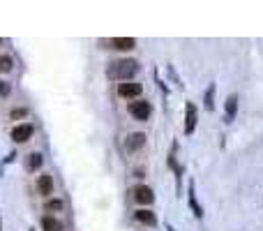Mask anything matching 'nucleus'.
Wrapping results in <instances>:
<instances>
[{
    "label": "nucleus",
    "instance_id": "1",
    "mask_svg": "<svg viewBox=\"0 0 263 231\" xmlns=\"http://www.w3.org/2000/svg\"><path fill=\"white\" fill-rule=\"evenodd\" d=\"M138 72V62L132 60V58H125V60H114L108 62L106 67V76L111 81H132Z\"/></svg>",
    "mask_w": 263,
    "mask_h": 231
},
{
    "label": "nucleus",
    "instance_id": "2",
    "mask_svg": "<svg viewBox=\"0 0 263 231\" xmlns=\"http://www.w3.org/2000/svg\"><path fill=\"white\" fill-rule=\"evenodd\" d=\"M127 114L134 120H148L150 116H152V104L146 102V100H134V102L127 104Z\"/></svg>",
    "mask_w": 263,
    "mask_h": 231
},
{
    "label": "nucleus",
    "instance_id": "3",
    "mask_svg": "<svg viewBox=\"0 0 263 231\" xmlns=\"http://www.w3.org/2000/svg\"><path fill=\"white\" fill-rule=\"evenodd\" d=\"M104 46L106 49H118V51H130L136 46V40L134 37H111V40H104Z\"/></svg>",
    "mask_w": 263,
    "mask_h": 231
},
{
    "label": "nucleus",
    "instance_id": "4",
    "mask_svg": "<svg viewBox=\"0 0 263 231\" xmlns=\"http://www.w3.org/2000/svg\"><path fill=\"white\" fill-rule=\"evenodd\" d=\"M141 92H144V86L134 84V81H127V84L118 86V95H120V98H125V100H138Z\"/></svg>",
    "mask_w": 263,
    "mask_h": 231
},
{
    "label": "nucleus",
    "instance_id": "5",
    "mask_svg": "<svg viewBox=\"0 0 263 231\" xmlns=\"http://www.w3.org/2000/svg\"><path fill=\"white\" fill-rule=\"evenodd\" d=\"M134 201L141 204V206H150V204L155 201L152 188H148V185H136V188H134Z\"/></svg>",
    "mask_w": 263,
    "mask_h": 231
},
{
    "label": "nucleus",
    "instance_id": "6",
    "mask_svg": "<svg viewBox=\"0 0 263 231\" xmlns=\"http://www.w3.org/2000/svg\"><path fill=\"white\" fill-rule=\"evenodd\" d=\"M196 120H198L196 106H194V102H187L185 104V134L187 136L194 134V130H196Z\"/></svg>",
    "mask_w": 263,
    "mask_h": 231
},
{
    "label": "nucleus",
    "instance_id": "7",
    "mask_svg": "<svg viewBox=\"0 0 263 231\" xmlns=\"http://www.w3.org/2000/svg\"><path fill=\"white\" fill-rule=\"evenodd\" d=\"M146 139H148V136H146L144 132H132L130 136L125 139V148H127V152H138L141 148L146 146Z\"/></svg>",
    "mask_w": 263,
    "mask_h": 231
},
{
    "label": "nucleus",
    "instance_id": "8",
    "mask_svg": "<svg viewBox=\"0 0 263 231\" xmlns=\"http://www.w3.org/2000/svg\"><path fill=\"white\" fill-rule=\"evenodd\" d=\"M32 132H35V128H32L30 122H21V125H16V128L12 130V139L16 141V144H24V141H28L30 136H32Z\"/></svg>",
    "mask_w": 263,
    "mask_h": 231
},
{
    "label": "nucleus",
    "instance_id": "9",
    "mask_svg": "<svg viewBox=\"0 0 263 231\" xmlns=\"http://www.w3.org/2000/svg\"><path fill=\"white\" fill-rule=\"evenodd\" d=\"M134 220H136L138 224H146V226H157V215L148 208H138L136 213H134Z\"/></svg>",
    "mask_w": 263,
    "mask_h": 231
},
{
    "label": "nucleus",
    "instance_id": "10",
    "mask_svg": "<svg viewBox=\"0 0 263 231\" xmlns=\"http://www.w3.org/2000/svg\"><path fill=\"white\" fill-rule=\"evenodd\" d=\"M224 122H231L236 120V114H238V95H228L226 104H224Z\"/></svg>",
    "mask_w": 263,
    "mask_h": 231
},
{
    "label": "nucleus",
    "instance_id": "11",
    "mask_svg": "<svg viewBox=\"0 0 263 231\" xmlns=\"http://www.w3.org/2000/svg\"><path fill=\"white\" fill-rule=\"evenodd\" d=\"M37 192L44 196H48L54 192V178L48 176V174H42V176H37Z\"/></svg>",
    "mask_w": 263,
    "mask_h": 231
},
{
    "label": "nucleus",
    "instance_id": "12",
    "mask_svg": "<svg viewBox=\"0 0 263 231\" xmlns=\"http://www.w3.org/2000/svg\"><path fill=\"white\" fill-rule=\"evenodd\" d=\"M42 229L44 231H65V226H62V222H60L58 218H54V215H44Z\"/></svg>",
    "mask_w": 263,
    "mask_h": 231
},
{
    "label": "nucleus",
    "instance_id": "13",
    "mask_svg": "<svg viewBox=\"0 0 263 231\" xmlns=\"http://www.w3.org/2000/svg\"><path fill=\"white\" fill-rule=\"evenodd\" d=\"M44 164V155L42 152H30L28 160H26V169L28 171H40Z\"/></svg>",
    "mask_w": 263,
    "mask_h": 231
},
{
    "label": "nucleus",
    "instance_id": "14",
    "mask_svg": "<svg viewBox=\"0 0 263 231\" xmlns=\"http://www.w3.org/2000/svg\"><path fill=\"white\" fill-rule=\"evenodd\" d=\"M190 208L194 210L196 218H204V208H201V204L196 201V185H194V182H190Z\"/></svg>",
    "mask_w": 263,
    "mask_h": 231
},
{
    "label": "nucleus",
    "instance_id": "15",
    "mask_svg": "<svg viewBox=\"0 0 263 231\" xmlns=\"http://www.w3.org/2000/svg\"><path fill=\"white\" fill-rule=\"evenodd\" d=\"M215 92H217V86L210 84L208 88H206V95H204V106L206 111H212L215 109Z\"/></svg>",
    "mask_w": 263,
    "mask_h": 231
},
{
    "label": "nucleus",
    "instance_id": "16",
    "mask_svg": "<svg viewBox=\"0 0 263 231\" xmlns=\"http://www.w3.org/2000/svg\"><path fill=\"white\" fill-rule=\"evenodd\" d=\"M65 210V201L62 199H48L46 201V213H60Z\"/></svg>",
    "mask_w": 263,
    "mask_h": 231
},
{
    "label": "nucleus",
    "instance_id": "17",
    "mask_svg": "<svg viewBox=\"0 0 263 231\" xmlns=\"http://www.w3.org/2000/svg\"><path fill=\"white\" fill-rule=\"evenodd\" d=\"M12 67H14V60H12V56H0V74H7V72H12Z\"/></svg>",
    "mask_w": 263,
    "mask_h": 231
},
{
    "label": "nucleus",
    "instance_id": "18",
    "mask_svg": "<svg viewBox=\"0 0 263 231\" xmlns=\"http://www.w3.org/2000/svg\"><path fill=\"white\" fill-rule=\"evenodd\" d=\"M28 109H12L10 111V120H18V118H26Z\"/></svg>",
    "mask_w": 263,
    "mask_h": 231
},
{
    "label": "nucleus",
    "instance_id": "19",
    "mask_svg": "<svg viewBox=\"0 0 263 231\" xmlns=\"http://www.w3.org/2000/svg\"><path fill=\"white\" fill-rule=\"evenodd\" d=\"M12 95V86L7 81H0V98H10Z\"/></svg>",
    "mask_w": 263,
    "mask_h": 231
},
{
    "label": "nucleus",
    "instance_id": "20",
    "mask_svg": "<svg viewBox=\"0 0 263 231\" xmlns=\"http://www.w3.org/2000/svg\"><path fill=\"white\" fill-rule=\"evenodd\" d=\"M166 231H176V229H174V226H171V224H166Z\"/></svg>",
    "mask_w": 263,
    "mask_h": 231
},
{
    "label": "nucleus",
    "instance_id": "21",
    "mask_svg": "<svg viewBox=\"0 0 263 231\" xmlns=\"http://www.w3.org/2000/svg\"><path fill=\"white\" fill-rule=\"evenodd\" d=\"M0 231H2V224H0Z\"/></svg>",
    "mask_w": 263,
    "mask_h": 231
},
{
    "label": "nucleus",
    "instance_id": "22",
    "mask_svg": "<svg viewBox=\"0 0 263 231\" xmlns=\"http://www.w3.org/2000/svg\"><path fill=\"white\" fill-rule=\"evenodd\" d=\"M0 44H2V40H0Z\"/></svg>",
    "mask_w": 263,
    "mask_h": 231
}]
</instances>
